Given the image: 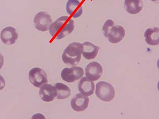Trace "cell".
Instances as JSON below:
<instances>
[{"mask_svg": "<svg viewBox=\"0 0 159 119\" xmlns=\"http://www.w3.org/2000/svg\"><path fill=\"white\" fill-rule=\"evenodd\" d=\"M74 22L68 16H62L51 24L49 33L55 39L60 40L72 33Z\"/></svg>", "mask_w": 159, "mask_h": 119, "instance_id": "6da1fadb", "label": "cell"}, {"mask_svg": "<svg viewBox=\"0 0 159 119\" xmlns=\"http://www.w3.org/2000/svg\"><path fill=\"white\" fill-rule=\"evenodd\" d=\"M83 46L79 42H74L68 45L62 54V60L64 63L75 66L81 59Z\"/></svg>", "mask_w": 159, "mask_h": 119, "instance_id": "7a4b0ae2", "label": "cell"}, {"mask_svg": "<svg viewBox=\"0 0 159 119\" xmlns=\"http://www.w3.org/2000/svg\"><path fill=\"white\" fill-rule=\"evenodd\" d=\"M96 94L102 101L110 102L115 98V90L110 83L101 81L96 85Z\"/></svg>", "mask_w": 159, "mask_h": 119, "instance_id": "3957f363", "label": "cell"}, {"mask_svg": "<svg viewBox=\"0 0 159 119\" xmlns=\"http://www.w3.org/2000/svg\"><path fill=\"white\" fill-rule=\"evenodd\" d=\"M29 79L30 83L38 88L48 82L47 74L43 69L38 67H34L30 70Z\"/></svg>", "mask_w": 159, "mask_h": 119, "instance_id": "277c9868", "label": "cell"}, {"mask_svg": "<svg viewBox=\"0 0 159 119\" xmlns=\"http://www.w3.org/2000/svg\"><path fill=\"white\" fill-rule=\"evenodd\" d=\"M51 16L46 12L41 11L38 12L34 19V24L37 30L42 32L49 30L51 24H52Z\"/></svg>", "mask_w": 159, "mask_h": 119, "instance_id": "5b68a950", "label": "cell"}, {"mask_svg": "<svg viewBox=\"0 0 159 119\" xmlns=\"http://www.w3.org/2000/svg\"><path fill=\"white\" fill-rule=\"evenodd\" d=\"M84 75V70L81 67L73 66L65 68L61 71V77L67 83H73L80 79Z\"/></svg>", "mask_w": 159, "mask_h": 119, "instance_id": "8992f818", "label": "cell"}, {"mask_svg": "<svg viewBox=\"0 0 159 119\" xmlns=\"http://www.w3.org/2000/svg\"><path fill=\"white\" fill-rule=\"evenodd\" d=\"M85 73V76L88 79L92 81H96L102 76L103 68L99 63L93 61L87 65Z\"/></svg>", "mask_w": 159, "mask_h": 119, "instance_id": "52a82bcc", "label": "cell"}, {"mask_svg": "<svg viewBox=\"0 0 159 119\" xmlns=\"http://www.w3.org/2000/svg\"><path fill=\"white\" fill-rule=\"evenodd\" d=\"M89 98L81 93H78L72 99L70 106L73 110L76 112H83L89 105Z\"/></svg>", "mask_w": 159, "mask_h": 119, "instance_id": "ba28073f", "label": "cell"}, {"mask_svg": "<svg viewBox=\"0 0 159 119\" xmlns=\"http://www.w3.org/2000/svg\"><path fill=\"white\" fill-rule=\"evenodd\" d=\"M0 38L3 43L7 45H12L15 44L18 39V33L15 28L7 27L1 31Z\"/></svg>", "mask_w": 159, "mask_h": 119, "instance_id": "9c48e42d", "label": "cell"}, {"mask_svg": "<svg viewBox=\"0 0 159 119\" xmlns=\"http://www.w3.org/2000/svg\"><path fill=\"white\" fill-rule=\"evenodd\" d=\"M57 93L56 87L47 83L42 85L39 90L40 97L46 102L53 101L57 96Z\"/></svg>", "mask_w": 159, "mask_h": 119, "instance_id": "30bf717a", "label": "cell"}, {"mask_svg": "<svg viewBox=\"0 0 159 119\" xmlns=\"http://www.w3.org/2000/svg\"><path fill=\"white\" fill-rule=\"evenodd\" d=\"M125 35V29L122 26L114 25L109 31L107 38L110 43H118L123 39Z\"/></svg>", "mask_w": 159, "mask_h": 119, "instance_id": "8fae6325", "label": "cell"}, {"mask_svg": "<svg viewBox=\"0 0 159 119\" xmlns=\"http://www.w3.org/2000/svg\"><path fill=\"white\" fill-rule=\"evenodd\" d=\"M66 9L67 13L73 18H79L83 13L82 7L78 0H68Z\"/></svg>", "mask_w": 159, "mask_h": 119, "instance_id": "7c38bea8", "label": "cell"}, {"mask_svg": "<svg viewBox=\"0 0 159 119\" xmlns=\"http://www.w3.org/2000/svg\"><path fill=\"white\" fill-rule=\"evenodd\" d=\"M83 51L82 54L87 60H93L98 55L100 47L94 45L90 42H86L82 43Z\"/></svg>", "mask_w": 159, "mask_h": 119, "instance_id": "4fadbf2b", "label": "cell"}, {"mask_svg": "<svg viewBox=\"0 0 159 119\" xmlns=\"http://www.w3.org/2000/svg\"><path fill=\"white\" fill-rule=\"evenodd\" d=\"M78 89L80 93L84 95L89 96L93 94L94 90V83L93 82L83 77L80 81Z\"/></svg>", "mask_w": 159, "mask_h": 119, "instance_id": "5bb4252c", "label": "cell"}, {"mask_svg": "<svg viewBox=\"0 0 159 119\" xmlns=\"http://www.w3.org/2000/svg\"><path fill=\"white\" fill-rule=\"evenodd\" d=\"M143 7V3L142 0H125L124 7L127 12L130 15L139 13Z\"/></svg>", "mask_w": 159, "mask_h": 119, "instance_id": "9a60e30c", "label": "cell"}, {"mask_svg": "<svg viewBox=\"0 0 159 119\" xmlns=\"http://www.w3.org/2000/svg\"><path fill=\"white\" fill-rule=\"evenodd\" d=\"M145 42L149 45L157 46L159 44V29L157 27L148 28L144 33Z\"/></svg>", "mask_w": 159, "mask_h": 119, "instance_id": "2e32d148", "label": "cell"}, {"mask_svg": "<svg viewBox=\"0 0 159 119\" xmlns=\"http://www.w3.org/2000/svg\"><path fill=\"white\" fill-rule=\"evenodd\" d=\"M55 87L57 90V99H64L70 97L71 90L67 85L63 83H57Z\"/></svg>", "mask_w": 159, "mask_h": 119, "instance_id": "e0dca14e", "label": "cell"}, {"mask_svg": "<svg viewBox=\"0 0 159 119\" xmlns=\"http://www.w3.org/2000/svg\"><path fill=\"white\" fill-rule=\"evenodd\" d=\"M114 25V22L111 19H108L105 22L104 25H103L102 27V32H103V34L104 36L106 38H107L108 36V34L109 31L110 30L111 28L113 27Z\"/></svg>", "mask_w": 159, "mask_h": 119, "instance_id": "ac0fdd59", "label": "cell"}, {"mask_svg": "<svg viewBox=\"0 0 159 119\" xmlns=\"http://www.w3.org/2000/svg\"><path fill=\"white\" fill-rule=\"evenodd\" d=\"M6 86V81L3 76L0 75V90H2Z\"/></svg>", "mask_w": 159, "mask_h": 119, "instance_id": "d6986e66", "label": "cell"}, {"mask_svg": "<svg viewBox=\"0 0 159 119\" xmlns=\"http://www.w3.org/2000/svg\"><path fill=\"white\" fill-rule=\"evenodd\" d=\"M4 62V60L3 56L2 55L1 53H0V69L3 66Z\"/></svg>", "mask_w": 159, "mask_h": 119, "instance_id": "ffe728a7", "label": "cell"}, {"mask_svg": "<svg viewBox=\"0 0 159 119\" xmlns=\"http://www.w3.org/2000/svg\"><path fill=\"white\" fill-rule=\"evenodd\" d=\"M152 1H153V2H155V1H158V0H151Z\"/></svg>", "mask_w": 159, "mask_h": 119, "instance_id": "44dd1931", "label": "cell"}]
</instances>
